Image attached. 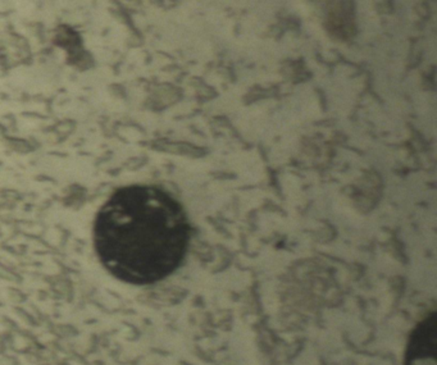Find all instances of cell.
I'll return each mask as SVG.
<instances>
[{"label":"cell","mask_w":437,"mask_h":365,"mask_svg":"<svg viewBox=\"0 0 437 365\" xmlns=\"http://www.w3.org/2000/svg\"><path fill=\"white\" fill-rule=\"evenodd\" d=\"M437 317L432 310L413 328L405 348L404 365H437Z\"/></svg>","instance_id":"7a4b0ae2"},{"label":"cell","mask_w":437,"mask_h":365,"mask_svg":"<svg viewBox=\"0 0 437 365\" xmlns=\"http://www.w3.org/2000/svg\"><path fill=\"white\" fill-rule=\"evenodd\" d=\"M190 240L181 205L162 190L121 188L99 211L95 249L104 267L118 280L149 285L180 265Z\"/></svg>","instance_id":"6da1fadb"}]
</instances>
